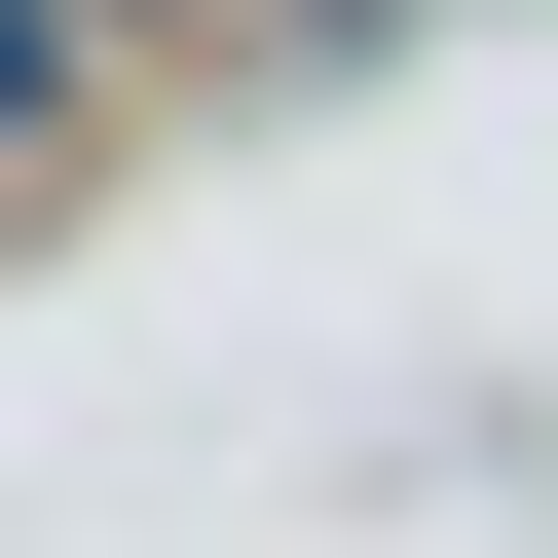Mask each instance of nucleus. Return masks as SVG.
Here are the masks:
<instances>
[{"instance_id":"1","label":"nucleus","mask_w":558,"mask_h":558,"mask_svg":"<svg viewBox=\"0 0 558 558\" xmlns=\"http://www.w3.org/2000/svg\"><path fill=\"white\" fill-rule=\"evenodd\" d=\"M75 112H112V0H0V186H75Z\"/></svg>"},{"instance_id":"2","label":"nucleus","mask_w":558,"mask_h":558,"mask_svg":"<svg viewBox=\"0 0 558 558\" xmlns=\"http://www.w3.org/2000/svg\"><path fill=\"white\" fill-rule=\"evenodd\" d=\"M112 38H223V0H112Z\"/></svg>"}]
</instances>
